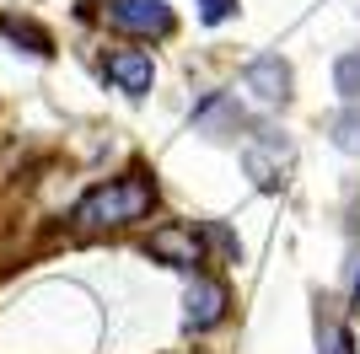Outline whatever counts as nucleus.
I'll return each instance as SVG.
<instances>
[{
    "label": "nucleus",
    "instance_id": "obj_5",
    "mask_svg": "<svg viewBox=\"0 0 360 354\" xmlns=\"http://www.w3.org/2000/svg\"><path fill=\"white\" fill-rule=\"evenodd\" d=\"M242 86L253 91L258 103H269V107H285L290 103V65L280 54H258L248 70H242Z\"/></svg>",
    "mask_w": 360,
    "mask_h": 354
},
{
    "label": "nucleus",
    "instance_id": "obj_7",
    "mask_svg": "<svg viewBox=\"0 0 360 354\" xmlns=\"http://www.w3.org/2000/svg\"><path fill=\"white\" fill-rule=\"evenodd\" d=\"M0 32H6L11 44H27V54H38V59L54 54V38H49L38 22H22V16H0Z\"/></svg>",
    "mask_w": 360,
    "mask_h": 354
},
{
    "label": "nucleus",
    "instance_id": "obj_13",
    "mask_svg": "<svg viewBox=\"0 0 360 354\" xmlns=\"http://www.w3.org/2000/svg\"><path fill=\"white\" fill-rule=\"evenodd\" d=\"M355 306H360V274H355Z\"/></svg>",
    "mask_w": 360,
    "mask_h": 354
},
{
    "label": "nucleus",
    "instance_id": "obj_8",
    "mask_svg": "<svg viewBox=\"0 0 360 354\" xmlns=\"http://www.w3.org/2000/svg\"><path fill=\"white\" fill-rule=\"evenodd\" d=\"M328 134H333V145H339V150L360 156V103H349L345 113H333L328 118Z\"/></svg>",
    "mask_w": 360,
    "mask_h": 354
},
{
    "label": "nucleus",
    "instance_id": "obj_1",
    "mask_svg": "<svg viewBox=\"0 0 360 354\" xmlns=\"http://www.w3.org/2000/svg\"><path fill=\"white\" fill-rule=\"evenodd\" d=\"M150 204H156V183L140 172L129 177H113V183H97V188L75 204V231H119V225H135L150 215Z\"/></svg>",
    "mask_w": 360,
    "mask_h": 354
},
{
    "label": "nucleus",
    "instance_id": "obj_3",
    "mask_svg": "<svg viewBox=\"0 0 360 354\" xmlns=\"http://www.w3.org/2000/svg\"><path fill=\"white\" fill-rule=\"evenodd\" d=\"M146 252L167 268H199L205 263V242H199L194 225H162V231H150Z\"/></svg>",
    "mask_w": 360,
    "mask_h": 354
},
{
    "label": "nucleus",
    "instance_id": "obj_10",
    "mask_svg": "<svg viewBox=\"0 0 360 354\" xmlns=\"http://www.w3.org/2000/svg\"><path fill=\"white\" fill-rule=\"evenodd\" d=\"M333 86L345 91L349 103H360V54H345L339 65H333Z\"/></svg>",
    "mask_w": 360,
    "mask_h": 354
},
{
    "label": "nucleus",
    "instance_id": "obj_6",
    "mask_svg": "<svg viewBox=\"0 0 360 354\" xmlns=\"http://www.w3.org/2000/svg\"><path fill=\"white\" fill-rule=\"evenodd\" d=\"M108 81L119 91H129V97H146L150 81H156V65H150L146 48H113L108 54Z\"/></svg>",
    "mask_w": 360,
    "mask_h": 354
},
{
    "label": "nucleus",
    "instance_id": "obj_2",
    "mask_svg": "<svg viewBox=\"0 0 360 354\" xmlns=\"http://www.w3.org/2000/svg\"><path fill=\"white\" fill-rule=\"evenodd\" d=\"M97 11L103 22H113L119 32H135V38H167L178 27L167 0H97Z\"/></svg>",
    "mask_w": 360,
    "mask_h": 354
},
{
    "label": "nucleus",
    "instance_id": "obj_4",
    "mask_svg": "<svg viewBox=\"0 0 360 354\" xmlns=\"http://www.w3.org/2000/svg\"><path fill=\"white\" fill-rule=\"evenodd\" d=\"M188 327L194 333H210V327L226 322V311H231V290H226L221 280H210V274H199L194 284H188Z\"/></svg>",
    "mask_w": 360,
    "mask_h": 354
},
{
    "label": "nucleus",
    "instance_id": "obj_12",
    "mask_svg": "<svg viewBox=\"0 0 360 354\" xmlns=\"http://www.w3.org/2000/svg\"><path fill=\"white\" fill-rule=\"evenodd\" d=\"M328 354H355V339H349L345 327H333V333H328Z\"/></svg>",
    "mask_w": 360,
    "mask_h": 354
},
{
    "label": "nucleus",
    "instance_id": "obj_11",
    "mask_svg": "<svg viewBox=\"0 0 360 354\" xmlns=\"http://www.w3.org/2000/svg\"><path fill=\"white\" fill-rule=\"evenodd\" d=\"M231 11H237V0H199V22H210V27H221Z\"/></svg>",
    "mask_w": 360,
    "mask_h": 354
},
{
    "label": "nucleus",
    "instance_id": "obj_9",
    "mask_svg": "<svg viewBox=\"0 0 360 354\" xmlns=\"http://www.w3.org/2000/svg\"><path fill=\"white\" fill-rule=\"evenodd\" d=\"M194 118H199V124H210V129H242V113L231 103H221V97H210Z\"/></svg>",
    "mask_w": 360,
    "mask_h": 354
}]
</instances>
